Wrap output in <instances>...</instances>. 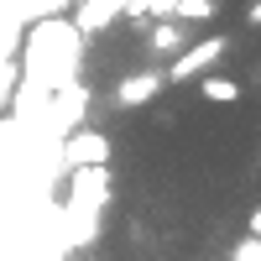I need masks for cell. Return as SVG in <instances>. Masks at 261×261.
I'll use <instances>...</instances> for the list:
<instances>
[{"label":"cell","instance_id":"obj_1","mask_svg":"<svg viewBox=\"0 0 261 261\" xmlns=\"http://www.w3.org/2000/svg\"><path fill=\"white\" fill-rule=\"evenodd\" d=\"M105 188H110L105 162H99V167H73V199H68V209H58V220H63V246L94 241L99 209H105Z\"/></svg>","mask_w":261,"mask_h":261},{"label":"cell","instance_id":"obj_2","mask_svg":"<svg viewBox=\"0 0 261 261\" xmlns=\"http://www.w3.org/2000/svg\"><path fill=\"white\" fill-rule=\"evenodd\" d=\"M230 53V37H199V42H183L172 53V68H167V84H193L199 73H209L214 63Z\"/></svg>","mask_w":261,"mask_h":261},{"label":"cell","instance_id":"obj_3","mask_svg":"<svg viewBox=\"0 0 261 261\" xmlns=\"http://www.w3.org/2000/svg\"><path fill=\"white\" fill-rule=\"evenodd\" d=\"M58 157L63 167H99V162H110V136L94 125H73L58 136Z\"/></svg>","mask_w":261,"mask_h":261},{"label":"cell","instance_id":"obj_4","mask_svg":"<svg viewBox=\"0 0 261 261\" xmlns=\"http://www.w3.org/2000/svg\"><path fill=\"white\" fill-rule=\"evenodd\" d=\"M162 89H167V73H157V68L125 73V79L115 84V105H120V110H136V105H151Z\"/></svg>","mask_w":261,"mask_h":261},{"label":"cell","instance_id":"obj_5","mask_svg":"<svg viewBox=\"0 0 261 261\" xmlns=\"http://www.w3.org/2000/svg\"><path fill=\"white\" fill-rule=\"evenodd\" d=\"M115 16H125V0H73V27H79L84 37L105 32Z\"/></svg>","mask_w":261,"mask_h":261},{"label":"cell","instance_id":"obj_6","mask_svg":"<svg viewBox=\"0 0 261 261\" xmlns=\"http://www.w3.org/2000/svg\"><path fill=\"white\" fill-rule=\"evenodd\" d=\"M188 21H178V16H162V21H146V53L151 58H172L188 42Z\"/></svg>","mask_w":261,"mask_h":261},{"label":"cell","instance_id":"obj_7","mask_svg":"<svg viewBox=\"0 0 261 261\" xmlns=\"http://www.w3.org/2000/svg\"><path fill=\"white\" fill-rule=\"evenodd\" d=\"M193 84H199V94H204V99H214V105L241 99V84H235V79H225V73H199Z\"/></svg>","mask_w":261,"mask_h":261},{"label":"cell","instance_id":"obj_8","mask_svg":"<svg viewBox=\"0 0 261 261\" xmlns=\"http://www.w3.org/2000/svg\"><path fill=\"white\" fill-rule=\"evenodd\" d=\"M214 11H220V0H178V6H172L178 21H209Z\"/></svg>","mask_w":261,"mask_h":261},{"label":"cell","instance_id":"obj_9","mask_svg":"<svg viewBox=\"0 0 261 261\" xmlns=\"http://www.w3.org/2000/svg\"><path fill=\"white\" fill-rule=\"evenodd\" d=\"M235 261H261V235H246V241H235V251H230Z\"/></svg>","mask_w":261,"mask_h":261},{"label":"cell","instance_id":"obj_10","mask_svg":"<svg viewBox=\"0 0 261 261\" xmlns=\"http://www.w3.org/2000/svg\"><path fill=\"white\" fill-rule=\"evenodd\" d=\"M246 21H251V27H261V0H256V6L246 11Z\"/></svg>","mask_w":261,"mask_h":261},{"label":"cell","instance_id":"obj_11","mask_svg":"<svg viewBox=\"0 0 261 261\" xmlns=\"http://www.w3.org/2000/svg\"><path fill=\"white\" fill-rule=\"evenodd\" d=\"M251 235H261V209H251Z\"/></svg>","mask_w":261,"mask_h":261}]
</instances>
